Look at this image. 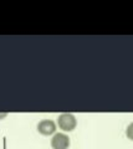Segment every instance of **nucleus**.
<instances>
[{
    "mask_svg": "<svg viewBox=\"0 0 133 149\" xmlns=\"http://www.w3.org/2000/svg\"><path fill=\"white\" fill-rule=\"evenodd\" d=\"M57 125L63 132H71V130L76 128L77 119L75 116L71 113H62L58 116V118H57Z\"/></svg>",
    "mask_w": 133,
    "mask_h": 149,
    "instance_id": "1",
    "label": "nucleus"
},
{
    "mask_svg": "<svg viewBox=\"0 0 133 149\" xmlns=\"http://www.w3.org/2000/svg\"><path fill=\"white\" fill-rule=\"evenodd\" d=\"M52 149H68L70 147V138L65 133H55L51 138Z\"/></svg>",
    "mask_w": 133,
    "mask_h": 149,
    "instance_id": "2",
    "label": "nucleus"
},
{
    "mask_svg": "<svg viewBox=\"0 0 133 149\" xmlns=\"http://www.w3.org/2000/svg\"><path fill=\"white\" fill-rule=\"evenodd\" d=\"M6 116H8L6 113H1V114H0V119H1V118H5Z\"/></svg>",
    "mask_w": 133,
    "mask_h": 149,
    "instance_id": "5",
    "label": "nucleus"
},
{
    "mask_svg": "<svg viewBox=\"0 0 133 149\" xmlns=\"http://www.w3.org/2000/svg\"><path fill=\"white\" fill-rule=\"evenodd\" d=\"M126 136L128 139H131V141H133V122L127 127V130H126Z\"/></svg>",
    "mask_w": 133,
    "mask_h": 149,
    "instance_id": "4",
    "label": "nucleus"
},
{
    "mask_svg": "<svg viewBox=\"0 0 133 149\" xmlns=\"http://www.w3.org/2000/svg\"><path fill=\"white\" fill-rule=\"evenodd\" d=\"M38 132L42 136H51L56 132V123L51 119H42L38 123Z\"/></svg>",
    "mask_w": 133,
    "mask_h": 149,
    "instance_id": "3",
    "label": "nucleus"
}]
</instances>
